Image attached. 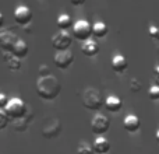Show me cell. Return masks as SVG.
I'll use <instances>...</instances> for the list:
<instances>
[{"instance_id":"5","label":"cell","mask_w":159,"mask_h":154,"mask_svg":"<svg viewBox=\"0 0 159 154\" xmlns=\"http://www.w3.org/2000/svg\"><path fill=\"white\" fill-rule=\"evenodd\" d=\"M61 122L57 118H48L43 122V128H42V136L45 139H56L61 133Z\"/></svg>"},{"instance_id":"30","label":"cell","mask_w":159,"mask_h":154,"mask_svg":"<svg viewBox=\"0 0 159 154\" xmlns=\"http://www.w3.org/2000/svg\"><path fill=\"white\" fill-rule=\"evenodd\" d=\"M154 75H155V77L159 76V65H157V66L154 67Z\"/></svg>"},{"instance_id":"6","label":"cell","mask_w":159,"mask_h":154,"mask_svg":"<svg viewBox=\"0 0 159 154\" xmlns=\"http://www.w3.org/2000/svg\"><path fill=\"white\" fill-rule=\"evenodd\" d=\"M110 128V121L107 116L102 115V113H96L95 116L91 121V130H92L93 135L102 136L109 130Z\"/></svg>"},{"instance_id":"8","label":"cell","mask_w":159,"mask_h":154,"mask_svg":"<svg viewBox=\"0 0 159 154\" xmlns=\"http://www.w3.org/2000/svg\"><path fill=\"white\" fill-rule=\"evenodd\" d=\"M53 62H55V66L60 70L67 69L69 66H71L73 62H74V55H73L71 51L66 49V51H57L55 53V58H53Z\"/></svg>"},{"instance_id":"10","label":"cell","mask_w":159,"mask_h":154,"mask_svg":"<svg viewBox=\"0 0 159 154\" xmlns=\"http://www.w3.org/2000/svg\"><path fill=\"white\" fill-rule=\"evenodd\" d=\"M18 41V36L10 30H3L0 31V48L6 52H11L16 45V42Z\"/></svg>"},{"instance_id":"20","label":"cell","mask_w":159,"mask_h":154,"mask_svg":"<svg viewBox=\"0 0 159 154\" xmlns=\"http://www.w3.org/2000/svg\"><path fill=\"white\" fill-rule=\"evenodd\" d=\"M73 24H74L73 18L66 13L60 14V16L57 17V20H56V25H57V28L61 31H67L70 27H73Z\"/></svg>"},{"instance_id":"16","label":"cell","mask_w":159,"mask_h":154,"mask_svg":"<svg viewBox=\"0 0 159 154\" xmlns=\"http://www.w3.org/2000/svg\"><path fill=\"white\" fill-rule=\"evenodd\" d=\"M92 147H93L95 154H107L110 150V143L103 136H98V137L95 139V142H93Z\"/></svg>"},{"instance_id":"9","label":"cell","mask_w":159,"mask_h":154,"mask_svg":"<svg viewBox=\"0 0 159 154\" xmlns=\"http://www.w3.org/2000/svg\"><path fill=\"white\" fill-rule=\"evenodd\" d=\"M14 20L17 24L20 25H27L32 21V11L28 6L25 4H20L16 7L14 10Z\"/></svg>"},{"instance_id":"26","label":"cell","mask_w":159,"mask_h":154,"mask_svg":"<svg viewBox=\"0 0 159 154\" xmlns=\"http://www.w3.org/2000/svg\"><path fill=\"white\" fill-rule=\"evenodd\" d=\"M39 77H45V76H49L50 75V70L49 67L46 66V65H42L41 67H39Z\"/></svg>"},{"instance_id":"29","label":"cell","mask_w":159,"mask_h":154,"mask_svg":"<svg viewBox=\"0 0 159 154\" xmlns=\"http://www.w3.org/2000/svg\"><path fill=\"white\" fill-rule=\"evenodd\" d=\"M3 25H4V16L0 13V30L3 28Z\"/></svg>"},{"instance_id":"17","label":"cell","mask_w":159,"mask_h":154,"mask_svg":"<svg viewBox=\"0 0 159 154\" xmlns=\"http://www.w3.org/2000/svg\"><path fill=\"white\" fill-rule=\"evenodd\" d=\"M31 118H34V113H31L30 111L27 112V115L24 118H20V119H14L13 123H11V128H13L16 132L21 133V132H25L28 128V123H30Z\"/></svg>"},{"instance_id":"19","label":"cell","mask_w":159,"mask_h":154,"mask_svg":"<svg viewBox=\"0 0 159 154\" xmlns=\"http://www.w3.org/2000/svg\"><path fill=\"white\" fill-rule=\"evenodd\" d=\"M28 51H30V49H28L27 42L22 41V39H18V41L16 42V45H14L11 53H13V55H16L17 58L22 59V58H25V56L28 55Z\"/></svg>"},{"instance_id":"4","label":"cell","mask_w":159,"mask_h":154,"mask_svg":"<svg viewBox=\"0 0 159 154\" xmlns=\"http://www.w3.org/2000/svg\"><path fill=\"white\" fill-rule=\"evenodd\" d=\"M73 36L84 42L92 36V24L87 20H77L73 24Z\"/></svg>"},{"instance_id":"32","label":"cell","mask_w":159,"mask_h":154,"mask_svg":"<svg viewBox=\"0 0 159 154\" xmlns=\"http://www.w3.org/2000/svg\"><path fill=\"white\" fill-rule=\"evenodd\" d=\"M155 84H158V85H159V76L155 77Z\"/></svg>"},{"instance_id":"11","label":"cell","mask_w":159,"mask_h":154,"mask_svg":"<svg viewBox=\"0 0 159 154\" xmlns=\"http://www.w3.org/2000/svg\"><path fill=\"white\" fill-rule=\"evenodd\" d=\"M123 128H124V130H127L129 133H135L140 130L141 122L135 115L130 113V115H127L126 118L123 119Z\"/></svg>"},{"instance_id":"7","label":"cell","mask_w":159,"mask_h":154,"mask_svg":"<svg viewBox=\"0 0 159 154\" xmlns=\"http://www.w3.org/2000/svg\"><path fill=\"white\" fill-rule=\"evenodd\" d=\"M73 44V35L67 31H59L57 34L52 36V46L56 51H66Z\"/></svg>"},{"instance_id":"28","label":"cell","mask_w":159,"mask_h":154,"mask_svg":"<svg viewBox=\"0 0 159 154\" xmlns=\"http://www.w3.org/2000/svg\"><path fill=\"white\" fill-rule=\"evenodd\" d=\"M70 3H71L73 6H81L85 3V0H70Z\"/></svg>"},{"instance_id":"27","label":"cell","mask_w":159,"mask_h":154,"mask_svg":"<svg viewBox=\"0 0 159 154\" xmlns=\"http://www.w3.org/2000/svg\"><path fill=\"white\" fill-rule=\"evenodd\" d=\"M8 99H10V98H8L6 94L0 93V109H4L6 105H7V102H8Z\"/></svg>"},{"instance_id":"23","label":"cell","mask_w":159,"mask_h":154,"mask_svg":"<svg viewBox=\"0 0 159 154\" xmlns=\"http://www.w3.org/2000/svg\"><path fill=\"white\" fill-rule=\"evenodd\" d=\"M148 97L152 99V101H159V85L158 84H154L149 87Z\"/></svg>"},{"instance_id":"15","label":"cell","mask_w":159,"mask_h":154,"mask_svg":"<svg viewBox=\"0 0 159 154\" xmlns=\"http://www.w3.org/2000/svg\"><path fill=\"white\" fill-rule=\"evenodd\" d=\"M3 59H4L7 67L10 70H13V72H17V70L21 69V59L17 58V56L13 55L11 52H6V51H3Z\"/></svg>"},{"instance_id":"21","label":"cell","mask_w":159,"mask_h":154,"mask_svg":"<svg viewBox=\"0 0 159 154\" xmlns=\"http://www.w3.org/2000/svg\"><path fill=\"white\" fill-rule=\"evenodd\" d=\"M77 154H95L93 147L87 142H81L77 147Z\"/></svg>"},{"instance_id":"2","label":"cell","mask_w":159,"mask_h":154,"mask_svg":"<svg viewBox=\"0 0 159 154\" xmlns=\"http://www.w3.org/2000/svg\"><path fill=\"white\" fill-rule=\"evenodd\" d=\"M82 105L89 111H99L105 105V98L101 91L91 87L82 94Z\"/></svg>"},{"instance_id":"1","label":"cell","mask_w":159,"mask_h":154,"mask_svg":"<svg viewBox=\"0 0 159 154\" xmlns=\"http://www.w3.org/2000/svg\"><path fill=\"white\" fill-rule=\"evenodd\" d=\"M61 83L53 75L39 77L36 81V94L45 101H52L60 94Z\"/></svg>"},{"instance_id":"3","label":"cell","mask_w":159,"mask_h":154,"mask_svg":"<svg viewBox=\"0 0 159 154\" xmlns=\"http://www.w3.org/2000/svg\"><path fill=\"white\" fill-rule=\"evenodd\" d=\"M4 111L8 115V118H10L11 121H14V119L24 118L28 112V107L22 98H20V97H11V98L8 99L7 105H6Z\"/></svg>"},{"instance_id":"14","label":"cell","mask_w":159,"mask_h":154,"mask_svg":"<svg viewBox=\"0 0 159 154\" xmlns=\"http://www.w3.org/2000/svg\"><path fill=\"white\" fill-rule=\"evenodd\" d=\"M105 108H106L109 112L116 113L123 108V101H121L117 95H109L105 98Z\"/></svg>"},{"instance_id":"31","label":"cell","mask_w":159,"mask_h":154,"mask_svg":"<svg viewBox=\"0 0 159 154\" xmlns=\"http://www.w3.org/2000/svg\"><path fill=\"white\" fill-rule=\"evenodd\" d=\"M155 139H157V142L159 143V129L157 130V133H155Z\"/></svg>"},{"instance_id":"25","label":"cell","mask_w":159,"mask_h":154,"mask_svg":"<svg viewBox=\"0 0 159 154\" xmlns=\"http://www.w3.org/2000/svg\"><path fill=\"white\" fill-rule=\"evenodd\" d=\"M141 88H143V84H141L140 80L131 79V81H130V90H131V93H140Z\"/></svg>"},{"instance_id":"13","label":"cell","mask_w":159,"mask_h":154,"mask_svg":"<svg viewBox=\"0 0 159 154\" xmlns=\"http://www.w3.org/2000/svg\"><path fill=\"white\" fill-rule=\"evenodd\" d=\"M110 65H112V69L113 72L116 73H124L127 70V67H129V62H127V59L124 58L123 55H120V53H117V55H115L112 58V62H110Z\"/></svg>"},{"instance_id":"12","label":"cell","mask_w":159,"mask_h":154,"mask_svg":"<svg viewBox=\"0 0 159 154\" xmlns=\"http://www.w3.org/2000/svg\"><path fill=\"white\" fill-rule=\"evenodd\" d=\"M81 52L84 53L85 56H88V58H93V56H96L99 53V45L96 41H93V39H87V41L82 42L81 45Z\"/></svg>"},{"instance_id":"22","label":"cell","mask_w":159,"mask_h":154,"mask_svg":"<svg viewBox=\"0 0 159 154\" xmlns=\"http://www.w3.org/2000/svg\"><path fill=\"white\" fill-rule=\"evenodd\" d=\"M10 121L11 119L8 118V115L6 113L4 109H0V130L6 129V128L10 125Z\"/></svg>"},{"instance_id":"18","label":"cell","mask_w":159,"mask_h":154,"mask_svg":"<svg viewBox=\"0 0 159 154\" xmlns=\"http://www.w3.org/2000/svg\"><path fill=\"white\" fill-rule=\"evenodd\" d=\"M107 32H109V28H107V25L103 21H96L92 24V35L95 38L98 39L105 38L107 35Z\"/></svg>"},{"instance_id":"24","label":"cell","mask_w":159,"mask_h":154,"mask_svg":"<svg viewBox=\"0 0 159 154\" xmlns=\"http://www.w3.org/2000/svg\"><path fill=\"white\" fill-rule=\"evenodd\" d=\"M148 34L149 36H151L152 39H155V41H159V27L157 24H151L148 27Z\"/></svg>"}]
</instances>
